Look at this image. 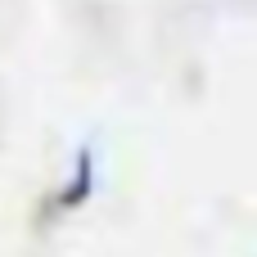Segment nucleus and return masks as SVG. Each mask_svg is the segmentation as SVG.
I'll use <instances>...</instances> for the list:
<instances>
[{"instance_id":"f257e3e1","label":"nucleus","mask_w":257,"mask_h":257,"mask_svg":"<svg viewBox=\"0 0 257 257\" xmlns=\"http://www.w3.org/2000/svg\"><path fill=\"white\" fill-rule=\"evenodd\" d=\"M90 190H95V149L81 145L77 158H72V172H68L63 190L54 194V212H72V208H81V203L90 199Z\"/></svg>"}]
</instances>
